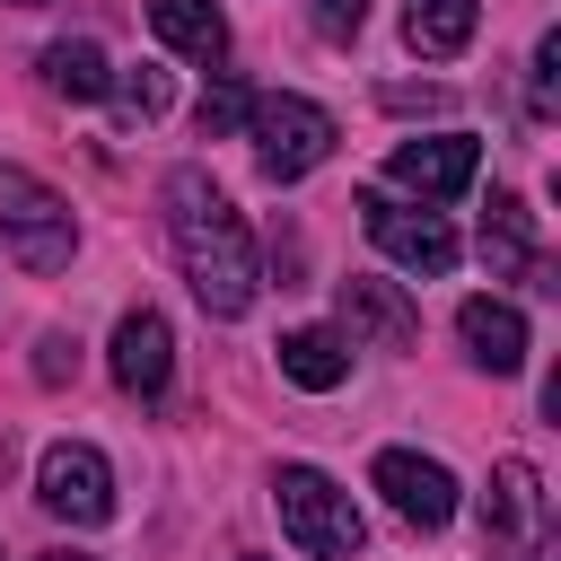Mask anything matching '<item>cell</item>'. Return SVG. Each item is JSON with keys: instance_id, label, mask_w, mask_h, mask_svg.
Returning a JSON list of instances; mask_svg holds the SVG:
<instances>
[{"instance_id": "cell-1", "label": "cell", "mask_w": 561, "mask_h": 561, "mask_svg": "<svg viewBox=\"0 0 561 561\" xmlns=\"http://www.w3.org/2000/svg\"><path fill=\"white\" fill-rule=\"evenodd\" d=\"M167 245H175L202 316L228 324V316L254 307V280H263V272H254V237H245L237 202L210 184V167H175V175H167Z\"/></svg>"}, {"instance_id": "cell-2", "label": "cell", "mask_w": 561, "mask_h": 561, "mask_svg": "<svg viewBox=\"0 0 561 561\" xmlns=\"http://www.w3.org/2000/svg\"><path fill=\"white\" fill-rule=\"evenodd\" d=\"M245 140H254V167L272 175V184H298V175H316L324 158H333V114L316 105V96H289V88H272V96H254L245 105Z\"/></svg>"}, {"instance_id": "cell-3", "label": "cell", "mask_w": 561, "mask_h": 561, "mask_svg": "<svg viewBox=\"0 0 561 561\" xmlns=\"http://www.w3.org/2000/svg\"><path fill=\"white\" fill-rule=\"evenodd\" d=\"M272 508H280V535L307 552V561H351L359 552V508L333 473L316 465H280L272 473Z\"/></svg>"}, {"instance_id": "cell-4", "label": "cell", "mask_w": 561, "mask_h": 561, "mask_svg": "<svg viewBox=\"0 0 561 561\" xmlns=\"http://www.w3.org/2000/svg\"><path fill=\"white\" fill-rule=\"evenodd\" d=\"M0 237H9V254H18L26 272H61L70 245H79V219H70V202H61L44 175L0 167Z\"/></svg>"}, {"instance_id": "cell-5", "label": "cell", "mask_w": 561, "mask_h": 561, "mask_svg": "<svg viewBox=\"0 0 561 561\" xmlns=\"http://www.w3.org/2000/svg\"><path fill=\"white\" fill-rule=\"evenodd\" d=\"M482 543H491V561H543L552 552V491H543V473L526 456H508L491 473V491H482Z\"/></svg>"}, {"instance_id": "cell-6", "label": "cell", "mask_w": 561, "mask_h": 561, "mask_svg": "<svg viewBox=\"0 0 561 561\" xmlns=\"http://www.w3.org/2000/svg\"><path fill=\"white\" fill-rule=\"evenodd\" d=\"M359 219H368V237H377V254L386 263H403V272H421V280H438L447 263H456V228L430 210V202H394V193H359Z\"/></svg>"}, {"instance_id": "cell-7", "label": "cell", "mask_w": 561, "mask_h": 561, "mask_svg": "<svg viewBox=\"0 0 561 561\" xmlns=\"http://www.w3.org/2000/svg\"><path fill=\"white\" fill-rule=\"evenodd\" d=\"M35 500H44L61 526H105V517H114V465H105L88 438H61V447H44V465H35Z\"/></svg>"}, {"instance_id": "cell-8", "label": "cell", "mask_w": 561, "mask_h": 561, "mask_svg": "<svg viewBox=\"0 0 561 561\" xmlns=\"http://www.w3.org/2000/svg\"><path fill=\"white\" fill-rule=\"evenodd\" d=\"M368 482L386 491V508H394L403 526H447V517H456V473H447L438 456H421V447H386Z\"/></svg>"}, {"instance_id": "cell-9", "label": "cell", "mask_w": 561, "mask_h": 561, "mask_svg": "<svg viewBox=\"0 0 561 561\" xmlns=\"http://www.w3.org/2000/svg\"><path fill=\"white\" fill-rule=\"evenodd\" d=\"M482 167V140L465 131H430V140H394V184L421 193V202H456Z\"/></svg>"}, {"instance_id": "cell-10", "label": "cell", "mask_w": 561, "mask_h": 561, "mask_svg": "<svg viewBox=\"0 0 561 561\" xmlns=\"http://www.w3.org/2000/svg\"><path fill=\"white\" fill-rule=\"evenodd\" d=\"M114 386L123 394H140V403H158L167 394V377H175V333H167V316L158 307H131L123 324H114Z\"/></svg>"}, {"instance_id": "cell-11", "label": "cell", "mask_w": 561, "mask_h": 561, "mask_svg": "<svg viewBox=\"0 0 561 561\" xmlns=\"http://www.w3.org/2000/svg\"><path fill=\"white\" fill-rule=\"evenodd\" d=\"M342 342H377V351H412L421 342V316L403 307L394 280H342Z\"/></svg>"}, {"instance_id": "cell-12", "label": "cell", "mask_w": 561, "mask_h": 561, "mask_svg": "<svg viewBox=\"0 0 561 561\" xmlns=\"http://www.w3.org/2000/svg\"><path fill=\"white\" fill-rule=\"evenodd\" d=\"M456 333H465L473 368H491V377H517L526 368V316L508 298H465L456 307Z\"/></svg>"}, {"instance_id": "cell-13", "label": "cell", "mask_w": 561, "mask_h": 561, "mask_svg": "<svg viewBox=\"0 0 561 561\" xmlns=\"http://www.w3.org/2000/svg\"><path fill=\"white\" fill-rule=\"evenodd\" d=\"M482 263H491V280H535V272H543V254H535V210H526L517 193H491V210H482Z\"/></svg>"}, {"instance_id": "cell-14", "label": "cell", "mask_w": 561, "mask_h": 561, "mask_svg": "<svg viewBox=\"0 0 561 561\" xmlns=\"http://www.w3.org/2000/svg\"><path fill=\"white\" fill-rule=\"evenodd\" d=\"M280 377L307 386V394H333L351 377V342L333 324H298V333H280Z\"/></svg>"}, {"instance_id": "cell-15", "label": "cell", "mask_w": 561, "mask_h": 561, "mask_svg": "<svg viewBox=\"0 0 561 561\" xmlns=\"http://www.w3.org/2000/svg\"><path fill=\"white\" fill-rule=\"evenodd\" d=\"M149 26H158V44H175L184 61H219V53H228L219 0H149Z\"/></svg>"}, {"instance_id": "cell-16", "label": "cell", "mask_w": 561, "mask_h": 561, "mask_svg": "<svg viewBox=\"0 0 561 561\" xmlns=\"http://www.w3.org/2000/svg\"><path fill=\"white\" fill-rule=\"evenodd\" d=\"M473 26H482V0H403V44H412V53H430V61L465 53V44H473Z\"/></svg>"}, {"instance_id": "cell-17", "label": "cell", "mask_w": 561, "mask_h": 561, "mask_svg": "<svg viewBox=\"0 0 561 561\" xmlns=\"http://www.w3.org/2000/svg\"><path fill=\"white\" fill-rule=\"evenodd\" d=\"M105 79H114V61H105L88 35L44 44V88H53V96H79V105H88V96H105Z\"/></svg>"}, {"instance_id": "cell-18", "label": "cell", "mask_w": 561, "mask_h": 561, "mask_svg": "<svg viewBox=\"0 0 561 561\" xmlns=\"http://www.w3.org/2000/svg\"><path fill=\"white\" fill-rule=\"evenodd\" d=\"M245 105H254V96H245L237 79H210V88H202V114H193V123H202V140H228V131H245Z\"/></svg>"}, {"instance_id": "cell-19", "label": "cell", "mask_w": 561, "mask_h": 561, "mask_svg": "<svg viewBox=\"0 0 561 561\" xmlns=\"http://www.w3.org/2000/svg\"><path fill=\"white\" fill-rule=\"evenodd\" d=\"M105 96L149 123V114H167V70H123V79H105Z\"/></svg>"}, {"instance_id": "cell-20", "label": "cell", "mask_w": 561, "mask_h": 561, "mask_svg": "<svg viewBox=\"0 0 561 561\" xmlns=\"http://www.w3.org/2000/svg\"><path fill=\"white\" fill-rule=\"evenodd\" d=\"M359 26H368V0H316V35L324 44H351Z\"/></svg>"}, {"instance_id": "cell-21", "label": "cell", "mask_w": 561, "mask_h": 561, "mask_svg": "<svg viewBox=\"0 0 561 561\" xmlns=\"http://www.w3.org/2000/svg\"><path fill=\"white\" fill-rule=\"evenodd\" d=\"M35 377H44V386L79 377V342H70V333H44V342H35Z\"/></svg>"}, {"instance_id": "cell-22", "label": "cell", "mask_w": 561, "mask_h": 561, "mask_svg": "<svg viewBox=\"0 0 561 561\" xmlns=\"http://www.w3.org/2000/svg\"><path fill=\"white\" fill-rule=\"evenodd\" d=\"M535 105H543V114L561 105V35H543V44H535Z\"/></svg>"}, {"instance_id": "cell-23", "label": "cell", "mask_w": 561, "mask_h": 561, "mask_svg": "<svg viewBox=\"0 0 561 561\" xmlns=\"http://www.w3.org/2000/svg\"><path fill=\"white\" fill-rule=\"evenodd\" d=\"M386 105H394V114H412V105H421V114H438L447 96H438V88H386Z\"/></svg>"}, {"instance_id": "cell-24", "label": "cell", "mask_w": 561, "mask_h": 561, "mask_svg": "<svg viewBox=\"0 0 561 561\" xmlns=\"http://www.w3.org/2000/svg\"><path fill=\"white\" fill-rule=\"evenodd\" d=\"M35 561H96V552H35Z\"/></svg>"}, {"instance_id": "cell-25", "label": "cell", "mask_w": 561, "mask_h": 561, "mask_svg": "<svg viewBox=\"0 0 561 561\" xmlns=\"http://www.w3.org/2000/svg\"><path fill=\"white\" fill-rule=\"evenodd\" d=\"M237 561H263V552H237Z\"/></svg>"}, {"instance_id": "cell-26", "label": "cell", "mask_w": 561, "mask_h": 561, "mask_svg": "<svg viewBox=\"0 0 561 561\" xmlns=\"http://www.w3.org/2000/svg\"><path fill=\"white\" fill-rule=\"evenodd\" d=\"M0 561H9V552H0Z\"/></svg>"}]
</instances>
